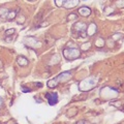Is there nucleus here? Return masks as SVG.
I'll return each mask as SVG.
<instances>
[{"label": "nucleus", "instance_id": "nucleus-1", "mask_svg": "<svg viewBox=\"0 0 124 124\" xmlns=\"http://www.w3.org/2000/svg\"><path fill=\"white\" fill-rule=\"evenodd\" d=\"M70 77H71V72H70V71H64V72H61L59 76H57L56 78H54V79L50 80L46 85H48V87H49V88H55V87L58 86V84H59V83L65 82V81H67Z\"/></svg>", "mask_w": 124, "mask_h": 124}, {"label": "nucleus", "instance_id": "nucleus-2", "mask_svg": "<svg viewBox=\"0 0 124 124\" xmlns=\"http://www.w3.org/2000/svg\"><path fill=\"white\" fill-rule=\"evenodd\" d=\"M97 80L95 79L94 77H90V78H87V79L83 80L82 82L79 84V89L83 92H86V91H90L92 90L93 88L96 86V83Z\"/></svg>", "mask_w": 124, "mask_h": 124}, {"label": "nucleus", "instance_id": "nucleus-3", "mask_svg": "<svg viewBox=\"0 0 124 124\" xmlns=\"http://www.w3.org/2000/svg\"><path fill=\"white\" fill-rule=\"evenodd\" d=\"M81 55L80 50L78 48H66L63 50V56L67 60H75Z\"/></svg>", "mask_w": 124, "mask_h": 124}, {"label": "nucleus", "instance_id": "nucleus-4", "mask_svg": "<svg viewBox=\"0 0 124 124\" xmlns=\"http://www.w3.org/2000/svg\"><path fill=\"white\" fill-rule=\"evenodd\" d=\"M73 30L76 31L77 33H79V36L81 37H86L87 36V25L85 24V23H82V22H79L77 23V24H75V26H73Z\"/></svg>", "mask_w": 124, "mask_h": 124}, {"label": "nucleus", "instance_id": "nucleus-5", "mask_svg": "<svg viewBox=\"0 0 124 124\" xmlns=\"http://www.w3.org/2000/svg\"><path fill=\"white\" fill-rule=\"evenodd\" d=\"M46 98L50 106H55L58 102V94L56 92H48L46 93Z\"/></svg>", "mask_w": 124, "mask_h": 124}, {"label": "nucleus", "instance_id": "nucleus-6", "mask_svg": "<svg viewBox=\"0 0 124 124\" xmlns=\"http://www.w3.org/2000/svg\"><path fill=\"white\" fill-rule=\"evenodd\" d=\"M24 42H25V45L30 46V48H37V46H40V44L38 42V40L35 37H32V36L26 37L24 39Z\"/></svg>", "mask_w": 124, "mask_h": 124}, {"label": "nucleus", "instance_id": "nucleus-7", "mask_svg": "<svg viewBox=\"0 0 124 124\" xmlns=\"http://www.w3.org/2000/svg\"><path fill=\"white\" fill-rule=\"evenodd\" d=\"M79 2L80 0H65L64 4H63V7L65 8H73V7H76L77 5H79Z\"/></svg>", "mask_w": 124, "mask_h": 124}, {"label": "nucleus", "instance_id": "nucleus-8", "mask_svg": "<svg viewBox=\"0 0 124 124\" xmlns=\"http://www.w3.org/2000/svg\"><path fill=\"white\" fill-rule=\"evenodd\" d=\"M79 14L83 17H88L91 15V9L88 6H82L81 8H79Z\"/></svg>", "mask_w": 124, "mask_h": 124}, {"label": "nucleus", "instance_id": "nucleus-9", "mask_svg": "<svg viewBox=\"0 0 124 124\" xmlns=\"http://www.w3.org/2000/svg\"><path fill=\"white\" fill-rule=\"evenodd\" d=\"M17 62H18V64L20 65V66H27L28 63H29L28 59H27L26 57H24V56H19L18 59H17Z\"/></svg>", "mask_w": 124, "mask_h": 124}, {"label": "nucleus", "instance_id": "nucleus-10", "mask_svg": "<svg viewBox=\"0 0 124 124\" xmlns=\"http://www.w3.org/2000/svg\"><path fill=\"white\" fill-rule=\"evenodd\" d=\"M86 32L88 33V35L89 36H91V35H93L95 32H96V25L95 24H90L88 27H87V30H86Z\"/></svg>", "mask_w": 124, "mask_h": 124}, {"label": "nucleus", "instance_id": "nucleus-11", "mask_svg": "<svg viewBox=\"0 0 124 124\" xmlns=\"http://www.w3.org/2000/svg\"><path fill=\"white\" fill-rule=\"evenodd\" d=\"M19 11V9H16V10H9L8 11V15H7V18L6 20H14V19L17 17V13Z\"/></svg>", "mask_w": 124, "mask_h": 124}, {"label": "nucleus", "instance_id": "nucleus-12", "mask_svg": "<svg viewBox=\"0 0 124 124\" xmlns=\"http://www.w3.org/2000/svg\"><path fill=\"white\" fill-rule=\"evenodd\" d=\"M8 11L9 9H7V8H0V18L6 19L7 15H8Z\"/></svg>", "mask_w": 124, "mask_h": 124}, {"label": "nucleus", "instance_id": "nucleus-13", "mask_svg": "<svg viewBox=\"0 0 124 124\" xmlns=\"http://www.w3.org/2000/svg\"><path fill=\"white\" fill-rule=\"evenodd\" d=\"M64 2H65V0H55L56 5H57V6H59V7H63Z\"/></svg>", "mask_w": 124, "mask_h": 124}, {"label": "nucleus", "instance_id": "nucleus-14", "mask_svg": "<svg viewBox=\"0 0 124 124\" xmlns=\"http://www.w3.org/2000/svg\"><path fill=\"white\" fill-rule=\"evenodd\" d=\"M15 33V29H8L5 31V37L9 36V35H13V34Z\"/></svg>", "mask_w": 124, "mask_h": 124}, {"label": "nucleus", "instance_id": "nucleus-15", "mask_svg": "<svg viewBox=\"0 0 124 124\" xmlns=\"http://www.w3.org/2000/svg\"><path fill=\"white\" fill-rule=\"evenodd\" d=\"M116 5L120 7V8L124 7V0H118V1H116Z\"/></svg>", "mask_w": 124, "mask_h": 124}, {"label": "nucleus", "instance_id": "nucleus-16", "mask_svg": "<svg viewBox=\"0 0 124 124\" xmlns=\"http://www.w3.org/2000/svg\"><path fill=\"white\" fill-rule=\"evenodd\" d=\"M21 89L23 90V92H25V93H27V92H31V89H30V88H27V87H25V86H22Z\"/></svg>", "mask_w": 124, "mask_h": 124}, {"label": "nucleus", "instance_id": "nucleus-17", "mask_svg": "<svg viewBox=\"0 0 124 124\" xmlns=\"http://www.w3.org/2000/svg\"><path fill=\"white\" fill-rule=\"evenodd\" d=\"M78 124H90V123H89V122H87V121H85V120H82V121L78 122Z\"/></svg>", "mask_w": 124, "mask_h": 124}, {"label": "nucleus", "instance_id": "nucleus-18", "mask_svg": "<svg viewBox=\"0 0 124 124\" xmlns=\"http://www.w3.org/2000/svg\"><path fill=\"white\" fill-rule=\"evenodd\" d=\"M83 1H87V0H83Z\"/></svg>", "mask_w": 124, "mask_h": 124}, {"label": "nucleus", "instance_id": "nucleus-19", "mask_svg": "<svg viewBox=\"0 0 124 124\" xmlns=\"http://www.w3.org/2000/svg\"><path fill=\"white\" fill-rule=\"evenodd\" d=\"M16 124H17V123H16Z\"/></svg>", "mask_w": 124, "mask_h": 124}]
</instances>
